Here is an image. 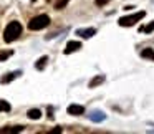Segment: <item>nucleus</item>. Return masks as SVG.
I'll use <instances>...</instances> for the list:
<instances>
[{"label":"nucleus","instance_id":"f257e3e1","mask_svg":"<svg viewBox=\"0 0 154 134\" xmlns=\"http://www.w3.org/2000/svg\"><path fill=\"white\" fill-rule=\"evenodd\" d=\"M20 35H22V25H20V22H10V23L5 27L4 41L12 43V41H15L18 37H20Z\"/></svg>","mask_w":154,"mask_h":134},{"label":"nucleus","instance_id":"f03ea898","mask_svg":"<svg viewBox=\"0 0 154 134\" xmlns=\"http://www.w3.org/2000/svg\"><path fill=\"white\" fill-rule=\"evenodd\" d=\"M48 25H50V17H48V15H45V14L37 15V17H33L30 22H28V28H30L32 32L43 30V28H47Z\"/></svg>","mask_w":154,"mask_h":134},{"label":"nucleus","instance_id":"7ed1b4c3","mask_svg":"<svg viewBox=\"0 0 154 134\" xmlns=\"http://www.w3.org/2000/svg\"><path fill=\"white\" fill-rule=\"evenodd\" d=\"M144 17H146V12L141 10V12H136V14H133V15H126V17H121L119 20H118V23H119L121 27H133V25H136L137 22L143 20Z\"/></svg>","mask_w":154,"mask_h":134},{"label":"nucleus","instance_id":"20e7f679","mask_svg":"<svg viewBox=\"0 0 154 134\" xmlns=\"http://www.w3.org/2000/svg\"><path fill=\"white\" fill-rule=\"evenodd\" d=\"M88 117H90L93 123H101V121H104L106 119V114L103 113V111H98V109H94V111H91L90 114H88Z\"/></svg>","mask_w":154,"mask_h":134},{"label":"nucleus","instance_id":"39448f33","mask_svg":"<svg viewBox=\"0 0 154 134\" xmlns=\"http://www.w3.org/2000/svg\"><path fill=\"white\" fill-rule=\"evenodd\" d=\"M66 111L71 116H81V114H85V108L81 106V104H70Z\"/></svg>","mask_w":154,"mask_h":134},{"label":"nucleus","instance_id":"423d86ee","mask_svg":"<svg viewBox=\"0 0 154 134\" xmlns=\"http://www.w3.org/2000/svg\"><path fill=\"white\" fill-rule=\"evenodd\" d=\"M22 75V71L18 70V71H12V73H7V75H4V76L0 78V83L2 84H7V83H10V81H14L15 78H18Z\"/></svg>","mask_w":154,"mask_h":134},{"label":"nucleus","instance_id":"0eeeda50","mask_svg":"<svg viewBox=\"0 0 154 134\" xmlns=\"http://www.w3.org/2000/svg\"><path fill=\"white\" fill-rule=\"evenodd\" d=\"M80 48H81L80 41H68L66 48H65V55H70V53H73V51H78Z\"/></svg>","mask_w":154,"mask_h":134},{"label":"nucleus","instance_id":"6e6552de","mask_svg":"<svg viewBox=\"0 0 154 134\" xmlns=\"http://www.w3.org/2000/svg\"><path fill=\"white\" fill-rule=\"evenodd\" d=\"M94 33H96V28H80V30H76V35H80L83 38H91Z\"/></svg>","mask_w":154,"mask_h":134},{"label":"nucleus","instance_id":"1a4fd4ad","mask_svg":"<svg viewBox=\"0 0 154 134\" xmlns=\"http://www.w3.org/2000/svg\"><path fill=\"white\" fill-rule=\"evenodd\" d=\"M103 81H104V76H103V75H96V76H94L93 80L88 83V86H90V88H96V86H100Z\"/></svg>","mask_w":154,"mask_h":134},{"label":"nucleus","instance_id":"9d476101","mask_svg":"<svg viewBox=\"0 0 154 134\" xmlns=\"http://www.w3.org/2000/svg\"><path fill=\"white\" fill-rule=\"evenodd\" d=\"M23 131V126H14V127H4V129H0V134H14V132H20Z\"/></svg>","mask_w":154,"mask_h":134},{"label":"nucleus","instance_id":"9b49d317","mask_svg":"<svg viewBox=\"0 0 154 134\" xmlns=\"http://www.w3.org/2000/svg\"><path fill=\"white\" fill-rule=\"evenodd\" d=\"M141 56H143V58H147V60H152V61H154V50H152V48H144V50L141 51Z\"/></svg>","mask_w":154,"mask_h":134},{"label":"nucleus","instance_id":"f8f14e48","mask_svg":"<svg viewBox=\"0 0 154 134\" xmlns=\"http://www.w3.org/2000/svg\"><path fill=\"white\" fill-rule=\"evenodd\" d=\"M47 63H48V56H42L40 60H38L37 63H35V68H37L38 71H42L45 66H47Z\"/></svg>","mask_w":154,"mask_h":134},{"label":"nucleus","instance_id":"ddd939ff","mask_svg":"<svg viewBox=\"0 0 154 134\" xmlns=\"http://www.w3.org/2000/svg\"><path fill=\"white\" fill-rule=\"evenodd\" d=\"M27 116L30 117V119H40V117H42V111L40 109H30L27 113Z\"/></svg>","mask_w":154,"mask_h":134},{"label":"nucleus","instance_id":"4468645a","mask_svg":"<svg viewBox=\"0 0 154 134\" xmlns=\"http://www.w3.org/2000/svg\"><path fill=\"white\" fill-rule=\"evenodd\" d=\"M68 2H70V0H57V2H55V10H63L68 5Z\"/></svg>","mask_w":154,"mask_h":134},{"label":"nucleus","instance_id":"2eb2a0df","mask_svg":"<svg viewBox=\"0 0 154 134\" xmlns=\"http://www.w3.org/2000/svg\"><path fill=\"white\" fill-rule=\"evenodd\" d=\"M12 109V106L10 104L7 103V101H4V99H0V113H2V111H5V113H8V111Z\"/></svg>","mask_w":154,"mask_h":134},{"label":"nucleus","instance_id":"dca6fc26","mask_svg":"<svg viewBox=\"0 0 154 134\" xmlns=\"http://www.w3.org/2000/svg\"><path fill=\"white\" fill-rule=\"evenodd\" d=\"M14 55V51L12 50H5V51H0V61H5L8 56H12Z\"/></svg>","mask_w":154,"mask_h":134},{"label":"nucleus","instance_id":"f3484780","mask_svg":"<svg viewBox=\"0 0 154 134\" xmlns=\"http://www.w3.org/2000/svg\"><path fill=\"white\" fill-rule=\"evenodd\" d=\"M139 32H144V33H151V32H154V22H151V23L146 25V27H141Z\"/></svg>","mask_w":154,"mask_h":134},{"label":"nucleus","instance_id":"a211bd4d","mask_svg":"<svg viewBox=\"0 0 154 134\" xmlns=\"http://www.w3.org/2000/svg\"><path fill=\"white\" fill-rule=\"evenodd\" d=\"M109 0H94V4L98 5V7H103V5H106Z\"/></svg>","mask_w":154,"mask_h":134},{"label":"nucleus","instance_id":"6ab92c4d","mask_svg":"<svg viewBox=\"0 0 154 134\" xmlns=\"http://www.w3.org/2000/svg\"><path fill=\"white\" fill-rule=\"evenodd\" d=\"M58 132H61V127H57V129L50 131V134H58Z\"/></svg>","mask_w":154,"mask_h":134}]
</instances>
